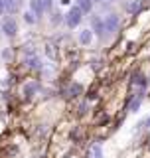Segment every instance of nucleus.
I'll return each mask as SVG.
<instances>
[{
  "mask_svg": "<svg viewBox=\"0 0 150 158\" xmlns=\"http://www.w3.org/2000/svg\"><path fill=\"white\" fill-rule=\"evenodd\" d=\"M26 61H28V65H30V67H36V69H40V59H38L36 56H30V57L26 59Z\"/></svg>",
  "mask_w": 150,
  "mask_h": 158,
  "instance_id": "obj_12",
  "label": "nucleus"
},
{
  "mask_svg": "<svg viewBox=\"0 0 150 158\" xmlns=\"http://www.w3.org/2000/svg\"><path fill=\"white\" fill-rule=\"evenodd\" d=\"M18 2L20 0H4V10L10 12V14H14L18 10Z\"/></svg>",
  "mask_w": 150,
  "mask_h": 158,
  "instance_id": "obj_8",
  "label": "nucleus"
},
{
  "mask_svg": "<svg viewBox=\"0 0 150 158\" xmlns=\"http://www.w3.org/2000/svg\"><path fill=\"white\" fill-rule=\"evenodd\" d=\"M140 101H142V95L134 97V99H132V103H131V111H136V109L140 107Z\"/></svg>",
  "mask_w": 150,
  "mask_h": 158,
  "instance_id": "obj_14",
  "label": "nucleus"
},
{
  "mask_svg": "<svg viewBox=\"0 0 150 158\" xmlns=\"http://www.w3.org/2000/svg\"><path fill=\"white\" fill-rule=\"evenodd\" d=\"M63 20H65V24H67L69 28H77L79 24H81V20H83V12L77 6H71V8L67 10V14H65V18H63Z\"/></svg>",
  "mask_w": 150,
  "mask_h": 158,
  "instance_id": "obj_1",
  "label": "nucleus"
},
{
  "mask_svg": "<svg viewBox=\"0 0 150 158\" xmlns=\"http://www.w3.org/2000/svg\"><path fill=\"white\" fill-rule=\"evenodd\" d=\"M134 85H138V87H144V85H146V81H144V77L140 75V73H138V75H134Z\"/></svg>",
  "mask_w": 150,
  "mask_h": 158,
  "instance_id": "obj_15",
  "label": "nucleus"
},
{
  "mask_svg": "<svg viewBox=\"0 0 150 158\" xmlns=\"http://www.w3.org/2000/svg\"><path fill=\"white\" fill-rule=\"evenodd\" d=\"M30 12L36 18H40L44 12H46V6H44V0H30Z\"/></svg>",
  "mask_w": 150,
  "mask_h": 158,
  "instance_id": "obj_5",
  "label": "nucleus"
},
{
  "mask_svg": "<svg viewBox=\"0 0 150 158\" xmlns=\"http://www.w3.org/2000/svg\"><path fill=\"white\" fill-rule=\"evenodd\" d=\"M59 16H61V14H53V24H57V22H61V18H59Z\"/></svg>",
  "mask_w": 150,
  "mask_h": 158,
  "instance_id": "obj_19",
  "label": "nucleus"
},
{
  "mask_svg": "<svg viewBox=\"0 0 150 158\" xmlns=\"http://www.w3.org/2000/svg\"><path fill=\"white\" fill-rule=\"evenodd\" d=\"M75 6L81 10L83 14H89L93 10V0H75Z\"/></svg>",
  "mask_w": 150,
  "mask_h": 158,
  "instance_id": "obj_7",
  "label": "nucleus"
},
{
  "mask_svg": "<svg viewBox=\"0 0 150 158\" xmlns=\"http://www.w3.org/2000/svg\"><path fill=\"white\" fill-rule=\"evenodd\" d=\"M138 8H140V4H138V0H128L127 2V10L128 12H138Z\"/></svg>",
  "mask_w": 150,
  "mask_h": 158,
  "instance_id": "obj_10",
  "label": "nucleus"
},
{
  "mask_svg": "<svg viewBox=\"0 0 150 158\" xmlns=\"http://www.w3.org/2000/svg\"><path fill=\"white\" fill-rule=\"evenodd\" d=\"M59 4H61V6H69V4H71V0H59Z\"/></svg>",
  "mask_w": 150,
  "mask_h": 158,
  "instance_id": "obj_20",
  "label": "nucleus"
},
{
  "mask_svg": "<svg viewBox=\"0 0 150 158\" xmlns=\"http://www.w3.org/2000/svg\"><path fill=\"white\" fill-rule=\"evenodd\" d=\"M103 20H105V30H107L109 34L117 32L119 26H121V20H119L117 14H107V16H105Z\"/></svg>",
  "mask_w": 150,
  "mask_h": 158,
  "instance_id": "obj_3",
  "label": "nucleus"
},
{
  "mask_svg": "<svg viewBox=\"0 0 150 158\" xmlns=\"http://www.w3.org/2000/svg\"><path fill=\"white\" fill-rule=\"evenodd\" d=\"M24 16H26V22H28V24H34V22H36V16H34L32 12H26Z\"/></svg>",
  "mask_w": 150,
  "mask_h": 158,
  "instance_id": "obj_16",
  "label": "nucleus"
},
{
  "mask_svg": "<svg viewBox=\"0 0 150 158\" xmlns=\"http://www.w3.org/2000/svg\"><path fill=\"white\" fill-rule=\"evenodd\" d=\"M46 53L52 59H57V49H56V46H53V44H48L46 46Z\"/></svg>",
  "mask_w": 150,
  "mask_h": 158,
  "instance_id": "obj_11",
  "label": "nucleus"
},
{
  "mask_svg": "<svg viewBox=\"0 0 150 158\" xmlns=\"http://www.w3.org/2000/svg\"><path fill=\"white\" fill-rule=\"evenodd\" d=\"M44 6H46V10H49L53 6V0H44Z\"/></svg>",
  "mask_w": 150,
  "mask_h": 158,
  "instance_id": "obj_18",
  "label": "nucleus"
},
{
  "mask_svg": "<svg viewBox=\"0 0 150 158\" xmlns=\"http://www.w3.org/2000/svg\"><path fill=\"white\" fill-rule=\"evenodd\" d=\"M91 30H93V34H97L99 38H103L105 34H107V30H105V20L101 16H93L91 18Z\"/></svg>",
  "mask_w": 150,
  "mask_h": 158,
  "instance_id": "obj_4",
  "label": "nucleus"
},
{
  "mask_svg": "<svg viewBox=\"0 0 150 158\" xmlns=\"http://www.w3.org/2000/svg\"><path fill=\"white\" fill-rule=\"evenodd\" d=\"M36 91H38V83H34V81H30L28 85L24 87V95H26V97H30L32 93H36Z\"/></svg>",
  "mask_w": 150,
  "mask_h": 158,
  "instance_id": "obj_9",
  "label": "nucleus"
},
{
  "mask_svg": "<svg viewBox=\"0 0 150 158\" xmlns=\"http://www.w3.org/2000/svg\"><path fill=\"white\" fill-rule=\"evenodd\" d=\"M93 2H105V0H93Z\"/></svg>",
  "mask_w": 150,
  "mask_h": 158,
  "instance_id": "obj_22",
  "label": "nucleus"
},
{
  "mask_svg": "<svg viewBox=\"0 0 150 158\" xmlns=\"http://www.w3.org/2000/svg\"><path fill=\"white\" fill-rule=\"evenodd\" d=\"M0 12H4V0H0Z\"/></svg>",
  "mask_w": 150,
  "mask_h": 158,
  "instance_id": "obj_21",
  "label": "nucleus"
},
{
  "mask_svg": "<svg viewBox=\"0 0 150 158\" xmlns=\"http://www.w3.org/2000/svg\"><path fill=\"white\" fill-rule=\"evenodd\" d=\"M79 44L81 46H91V42H93V30L91 28H83L81 32H79Z\"/></svg>",
  "mask_w": 150,
  "mask_h": 158,
  "instance_id": "obj_6",
  "label": "nucleus"
},
{
  "mask_svg": "<svg viewBox=\"0 0 150 158\" xmlns=\"http://www.w3.org/2000/svg\"><path fill=\"white\" fill-rule=\"evenodd\" d=\"M0 30H2V34L6 38H14L16 36V32H18V24H16V20L14 18H4L2 20V26H0Z\"/></svg>",
  "mask_w": 150,
  "mask_h": 158,
  "instance_id": "obj_2",
  "label": "nucleus"
},
{
  "mask_svg": "<svg viewBox=\"0 0 150 158\" xmlns=\"http://www.w3.org/2000/svg\"><path fill=\"white\" fill-rule=\"evenodd\" d=\"M69 93H71V95L75 97V95H77V93H81V85H73L71 89H69Z\"/></svg>",
  "mask_w": 150,
  "mask_h": 158,
  "instance_id": "obj_17",
  "label": "nucleus"
},
{
  "mask_svg": "<svg viewBox=\"0 0 150 158\" xmlns=\"http://www.w3.org/2000/svg\"><path fill=\"white\" fill-rule=\"evenodd\" d=\"M91 152H93V158H103V148L99 146V144H95L91 148Z\"/></svg>",
  "mask_w": 150,
  "mask_h": 158,
  "instance_id": "obj_13",
  "label": "nucleus"
}]
</instances>
